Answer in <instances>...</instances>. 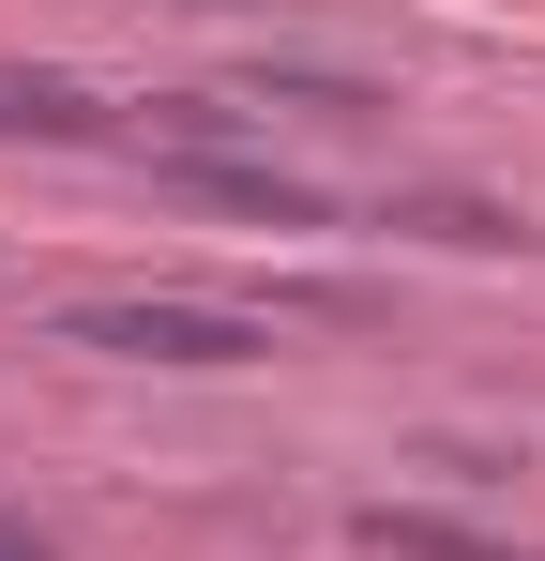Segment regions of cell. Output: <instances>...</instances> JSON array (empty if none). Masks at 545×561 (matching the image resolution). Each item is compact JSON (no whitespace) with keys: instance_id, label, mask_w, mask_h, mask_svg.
I'll use <instances>...</instances> for the list:
<instances>
[{"instance_id":"obj_1","label":"cell","mask_w":545,"mask_h":561,"mask_svg":"<svg viewBox=\"0 0 545 561\" xmlns=\"http://www.w3.org/2000/svg\"><path fill=\"white\" fill-rule=\"evenodd\" d=\"M61 350L228 379V365H272V319H258V304H182V288H106V304H61Z\"/></svg>"},{"instance_id":"obj_3","label":"cell","mask_w":545,"mask_h":561,"mask_svg":"<svg viewBox=\"0 0 545 561\" xmlns=\"http://www.w3.org/2000/svg\"><path fill=\"white\" fill-rule=\"evenodd\" d=\"M0 122H15V137H91V106L61 92V77H0Z\"/></svg>"},{"instance_id":"obj_4","label":"cell","mask_w":545,"mask_h":561,"mask_svg":"<svg viewBox=\"0 0 545 561\" xmlns=\"http://www.w3.org/2000/svg\"><path fill=\"white\" fill-rule=\"evenodd\" d=\"M0 561H46V531H31V516H0Z\"/></svg>"},{"instance_id":"obj_2","label":"cell","mask_w":545,"mask_h":561,"mask_svg":"<svg viewBox=\"0 0 545 561\" xmlns=\"http://www.w3.org/2000/svg\"><path fill=\"white\" fill-rule=\"evenodd\" d=\"M182 183L228 197V213H272V228H318V197L288 183V168H243V152H182Z\"/></svg>"}]
</instances>
